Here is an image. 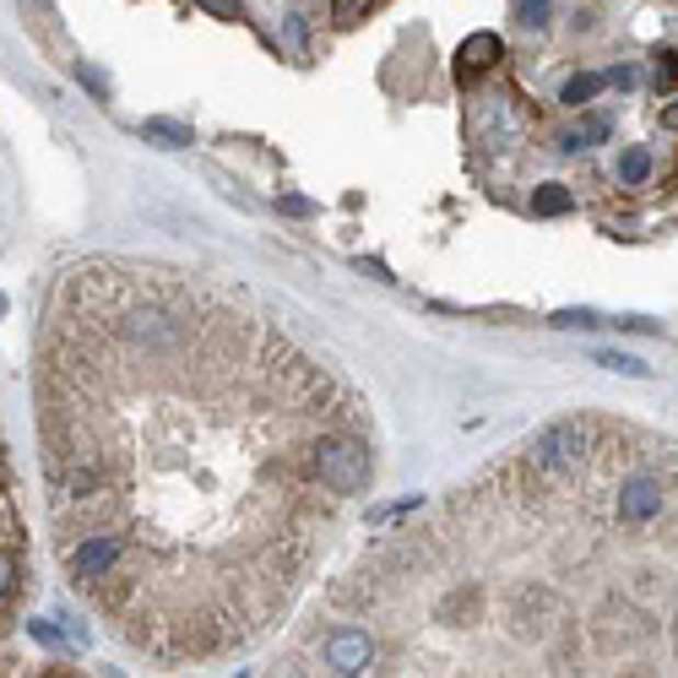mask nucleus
I'll list each match as a JSON object with an SVG mask.
<instances>
[{
    "mask_svg": "<svg viewBox=\"0 0 678 678\" xmlns=\"http://www.w3.org/2000/svg\"><path fill=\"white\" fill-rule=\"evenodd\" d=\"M602 364H608V370H630V375H646V364H641V359H624V353H602Z\"/></svg>",
    "mask_w": 678,
    "mask_h": 678,
    "instance_id": "9d476101",
    "label": "nucleus"
},
{
    "mask_svg": "<svg viewBox=\"0 0 678 678\" xmlns=\"http://www.w3.org/2000/svg\"><path fill=\"white\" fill-rule=\"evenodd\" d=\"M331 11H337V22H359V16L370 11V0H337Z\"/></svg>",
    "mask_w": 678,
    "mask_h": 678,
    "instance_id": "1a4fd4ad",
    "label": "nucleus"
},
{
    "mask_svg": "<svg viewBox=\"0 0 678 678\" xmlns=\"http://www.w3.org/2000/svg\"><path fill=\"white\" fill-rule=\"evenodd\" d=\"M646 174H652V158H646V152H624L619 180H624V185H646Z\"/></svg>",
    "mask_w": 678,
    "mask_h": 678,
    "instance_id": "39448f33",
    "label": "nucleus"
},
{
    "mask_svg": "<svg viewBox=\"0 0 678 678\" xmlns=\"http://www.w3.org/2000/svg\"><path fill=\"white\" fill-rule=\"evenodd\" d=\"M201 11H212V16H239V0H201Z\"/></svg>",
    "mask_w": 678,
    "mask_h": 678,
    "instance_id": "f8f14e48",
    "label": "nucleus"
},
{
    "mask_svg": "<svg viewBox=\"0 0 678 678\" xmlns=\"http://www.w3.org/2000/svg\"><path fill=\"white\" fill-rule=\"evenodd\" d=\"M484 55H494V60H499V38H473V44L462 49V60H467V66H488Z\"/></svg>",
    "mask_w": 678,
    "mask_h": 678,
    "instance_id": "423d86ee",
    "label": "nucleus"
},
{
    "mask_svg": "<svg viewBox=\"0 0 678 678\" xmlns=\"http://www.w3.org/2000/svg\"><path fill=\"white\" fill-rule=\"evenodd\" d=\"M320 674H674V445L576 413L331 597Z\"/></svg>",
    "mask_w": 678,
    "mask_h": 678,
    "instance_id": "f03ea898",
    "label": "nucleus"
},
{
    "mask_svg": "<svg viewBox=\"0 0 678 678\" xmlns=\"http://www.w3.org/2000/svg\"><path fill=\"white\" fill-rule=\"evenodd\" d=\"M0 315H5V298H0Z\"/></svg>",
    "mask_w": 678,
    "mask_h": 678,
    "instance_id": "ddd939ff",
    "label": "nucleus"
},
{
    "mask_svg": "<svg viewBox=\"0 0 678 678\" xmlns=\"http://www.w3.org/2000/svg\"><path fill=\"white\" fill-rule=\"evenodd\" d=\"M142 136L147 142H163V147H191V125H174V120H147Z\"/></svg>",
    "mask_w": 678,
    "mask_h": 678,
    "instance_id": "7ed1b4c3",
    "label": "nucleus"
},
{
    "mask_svg": "<svg viewBox=\"0 0 678 678\" xmlns=\"http://www.w3.org/2000/svg\"><path fill=\"white\" fill-rule=\"evenodd\" d=\"M532 206H538L543 217H560V212H570V191H565V185H543Z\"/></svg>",
    "mask_w": 678,
    "mask_h": 678,
    "instance_id": "20e7f679",
    "label": "nucleus"
},
{
    "mask_svg": "<svg viewBox=\"0 0 678 678\" xmlns=\"http://www.w3.org/2000/svg\"><path fill=\"white\" fill-rule=\"evenodd\" d=\"M370 407L245 293L82 261L38 326L55 549L120 641L217 663L289 619L348 499L320 451Z\"/></svg>",
    "mask_w": 678,
    "mask_h": 678,
    "instance_id": "f257e3e1",
    "label": "nucleus"
},
{
    "mask_svg": "<svg viewBox=\"0 0 678 678\" xmlns=\"http://www.w3.org/2000/svg\"><path fill=\"white\" fill-rule=\"evenodd\" d=\"M11 581H16V565H11V554L0 549V602H5V591H11Z\"/></svg>",
    "mask_w": 678,
    "mask_h": 678,
    "instance_id": "9b49d317",
    "label": "nucleus"
},
{
    "mask_svg": "<svg viewBox=\"0 0 678 678\" xmlns=\"http://www.w3.org/2000/svg\"><path fill=\"white\" fill-rule=\"evenodd\" d=\"M597 88H602V77H576V82H565V103H586Z\"/></svg>",
    "mask_w": 678,
    "mask_h": 678,
    "instance_id": "0eeeda50",
    "label": "nucleus"
},
{
    "mask_svg": "<svg viewBox=\"0 0 678 678\" xmlns=\"http://www.w3.org/2000/svg\"><path fill=\"white\" fill-rule=\"evenodd\" d=\"M516 11H521V22H527V27H543V22H549V0H521Z\"/></svg>",
    "mask_w": 678,
    "mask_h": 678,
    "instance_id": "6e6552de",
    "label": "nucleus"
}]
</instances>
